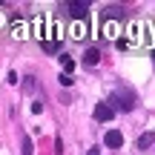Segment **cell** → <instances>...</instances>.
Returning a JSON list of instances; mask_svg holds the SVG:
<instances>
[{
    "instance_id": "12",
    "label": "cell",
    "mask_w": 155,
    "mask_h": 155,
    "mask_svg": "<svg viewBox=\"0 0 155 155\" xmlns=\"http://www.w3.org/2000/svg\"><path fill=\"white\" fill-rule=\"evenodd\" d=\"M23 89H26V92H32V89H35V78H26V81H23Z\"/></svg>"
},
{
    "instance_id": "4",
    "label": "cell",
    "mask_w": 155,
    "mask_h": 155,
    "mask_svg": "<svg viewBox=\"0 0 155 155\" xmlns=\"http://www.w3.org/2000/svg\"><path fill=\"white\" fill-rule=\"evenodd\" d=\"M98 61H101V49L98 46H89V49L83 52V58H81L83 66H98Z\"/></svg>"
},
{
    "instance_id": "7",
    "label": "cell",
    "mask_w": 155,
    "mask_h": 155,
    "mask_svg": "<svg viewBox=\"0 0 155 155\" xmlns=\"http://www.w3.org/2000/svg\"><path fill=\"white\" fill-rule=\"evenodd\" d=\"M83 38H86V26L78 20L75 26H72V40H83Z\"/></svg>"
},
{
    "instance_id": "15",
    "label": "cell",
    "mask_w": 155,
    "mask_h": 155,
    "mask_svg": "<svg viewBox=\"0 0 155 155\" xmlns=\"http://www.w3.org/2000/svg\"><path fill=\"white\" fill-rule=\"evenodd\" d=\"M89 155H101V152H98V150H89Z\"/></svg>"
},
{
    "instance_id": "5",
    "label": "cell",
    "mask_w": 155,
    "mask_h": 155,
    "mask_svg": "<svg viewBox=\"0 0 155 155\" xmlns=\"http://www.w3.org/2000/svg\"><path fill=\"white\" fill-rule=\"evenodd\" d=\"M104 144H106V147H109V150H118V147H121V144H124V135H121V132H118V129H109V132H106V135H104Z\"/></svg>"
},
{
    "instance_id": "11",
    "label": "cell",
    "mask_w": 155,
    "mask_h": 155,
    "mask_svg": "<svg viewBox=\"0 0 155 155\" xmlns=\"http://www.w3.org/2000/svg\"><path fill=\"white\" fill-rule=\"evenodd\" d=\"M23 155H32V138L23 135Z\"/></svg>"
},
{
    "instance_id": "16",
    "label": "cell",
    "mask_w": 155,
    "mask_h": 155,
    "mask_svg": "<svg viewBox=\"0 0 155 155\" xmlns=\"http://www.w3.org/2000/svg\"><path fill=\"white\" fill-rule=\"evenodd\" d=\"M152 63H155V55H152Z\"/></svg>"
},
{
    "instance_id": "14",
    "label": "cell",
    "mask_w": 155,
    "mask_h": 155,
    "mask_svg": "<svg viewBox=\"0 0 155 155\" xmlns=\"http://www.w3.org/2000/svg\"><path fill=\"white\" fill-rule=\"evenodd\" d=\"M32 112H35V115H40V112H43V104H40V101H38V104H32Z\"/></svg>"
},
{
    "instance_id": "9",
    "label": "cell",
    "mask_w": 155,
    "mask_h": 155,
    "mask_svg": "<svg viewBox=\"0 0 155 155\" xmlns=\"http://www.w3.org/2000/svg\"><path fill=\"white\" fill-rule=\"evenodd\" d=\"M61 66H63V72H72V69H75V61H72V58H69V55H61Z\"/></svg>"
},
{
    "instance_id": "13",
    "label": "cell",
    "mask_w": 155,
    "mask_h": 155,
    "mask_svg": "<svg viewBox=\"0 0 155 155\" xmlns=\"http://www.w3.org/2000/svg\"><path fill=\"white\" fill-rule=\"evenodd\" d=\"M61 83H63V86H72V75L63 72V75H61Z\"/></svg>"
},
{
    "instance_id": "8",
    "label": "cell",
    "mask_w": 155,
    "mask_h": 155,
    "mask_svg": "<svg viewBox=\"0 0 155 155\" xmlns=\"http://www.w3.org/2000/svg\"><path fill=\"white\" fill-rule=\"evenodd\" d=\"M121 15H124L121 6H106V9H104V20H109V17H121Z\"/></svg>"
},
{
    "instance_id": "1",
    "label": "cell",
    "mask_w": 155,
    "mask_h": 155,
    "mask_svg": "<svg viewBox=\"0 0 155 155\" xmlns=\"http://www.w3.org/2000/svg\"><path fill=\"white\" fill-rule=\"evenodd\" d=\"M112 104H121L124 112H132L135 104H138V98H135V92H129V89H121V92L112 95Z\"/></svg>"
},
{
    "instance_id": "10",
    "label": "cell",
    "mask_w": 155,
    "mask_h": 155,
    "mask_svg": "<svg viewBox=\"0 0 155 155\" xmlns=\"http://www.w3.org/2000/svg\"><path fill=\"white\" fill-rule=\"evenodd\" d=\"M43 52H58V40H43Z\"/></svg>"
},
{
    "instance_id": "2",
    "label": "cell",
    "mask_w": 155,
    "mask_h": 155,
    "mask_svg": "<svg viewBox=\"0 0 155 155\" xmlns=\"http://www.w3.org/2000/svg\"><path fill=\"white\" fill-rule=\"evenodd\" d=\"M115 118V106H109V104H98L95 106V121H112Z\"/></svg>"
},
{
    "instance_id": "6",
    "label": "cell",
    "mask_w": 155,
    "mask_h": 155,
    "mask_svg": "<svg viewBox=\"0 0 155 155\" xmlns=\"http://www.w3.org/2000/svg\"><path fill=\"white\" fill-rule=\"evenodd\" d=\"M152 144H155V132H144L138 138V150H150Z\"/></svg>"
},
{
    "instance_id": "3",
    "label": "cell",
    "mask_w": 155,
    "mask_h": 155,
    "mask_svg": "<svg viewBox=\"0 0 155 155\" xmlns=\"http://www.w3.org/2000/svg\"><path fill=\"white\" fill-rule=\"evenodd\" d=\"M66 12H72L75 17H86L89 3H86V0H69V3H66Z\"/></svg>"
}]
</instances>
